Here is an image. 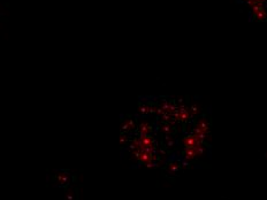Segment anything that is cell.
I'll use <instances>...</instances> for the list:
<instances>
[{"label": "cell", "instance_id": "obj_1", "mask_svg": "<svg viewBox=\"0 0 267 200\" xmlns=\"http://www.w3.org/2000/svg\"><path fill=\"white\" fill-rule=\"evenodd\" d=\"M251 9H252L253 15H256L258 12H260L262 9H264V6H263V3H255L253 6H251Z\"/></svg>", "mask_w": 267, "mask_h": 200}, {"label": "cell", "instance_id": "obj_2", "mask_svg": "<svg viewBox=\"0 0 267 200\" xmlns=\"http://www.w3.org/2000/svg\"><path fill=\"white\" fill-rule=\"evenodd\" d=\"M255 16H256L258 20H260V21L266 20V12H265V9H262V10H260V12H258Z\"/></svg>", "mask_w": 267, "mask_h": 200}, {"label": "cell", "instance_id": "obj_3", "mask_svg": "<svg viewBox=\"0 0 267 200\" xmlns=\"http://www.w3.org/2000/svg\"><path fill=\"white\" fill-rule=\"evenodd\" d=\"M265 0H248V3L250 6H253L255 3H263Z\"/></svg>", "mask_w": 267, "mask_h": 200}]
</instances>
